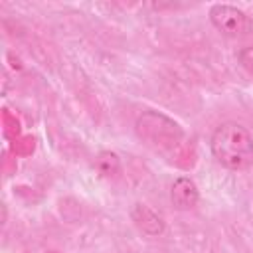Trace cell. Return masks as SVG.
Returning a JSON list of instances; mask_svg holds the SVG:
<instances>
[{
    "label": "cell",
    "mask_w": 253,
    "mask_h": 253,
    "mask_svg": "<svg viewBox=\"0 0 253 253\" xmlns=\"http://www.w3.org/2000/svg\"><path fill=\"white\" fill-rule=\"evenodd\" d=\"M170 200L174 204L176 210H192L196 208L198 200H200V190L196 186V182L188 176H180L174 180L172 188H170Z\"/></svg>",
    "instance_id": "cell-4"
},
{
    "label": "cell",
    "mask_w": 253,
    "mask_h": 253,
    "mask_svg": "<svg viewBox=\"0 0 253 253\" xmlns=\"http://www.w3.org/2000/svg\"><path fill=\"white\" fill-rule=\"evenodd\" d=\"M95 166L101 172V176H105V178H113V176H117L121 172V160L111 150H101L95 156Z\"/></svg>",
    "instance_id": "cell-6"
},
{
    "label": "cell",
    "mask_w": 253,
    "mask_h": 253,
    "mask_svg": "<svg viewBox=\"0 0 253 253\" xmlns=\"http://www.w3.org/2000/svg\"><path fill=\"white\" fill-rule=\"evenodd\" d=\"M134 130L144 144L160 152L178 146L180 140L184 138L182 126L158 111H144L142 115H138L134 123Z\"/></svg>",
    "instance_id": "cell-2"
},
{
    "label": "cell",
    "mask_w": 253,
    "mask_h": 253,
    "mask_svg": "<svg viewBox=\"0 0 253 253\" xmlns=\"http://www.w3.org/2000/svg\"><path fill=\"white\" fill-rule=\"evenodd\" d=\"M210 148L213 158L229 170L253 166V134L241 123H221L210 138Z\"/></svg>",
    "instance_id": "cell-1"
},
{
    "label": "cell",
    "mask_w": 253,
    "mask_h": 253,
    "mask_svg": "<svg viewBox=\"0 0 253 253\" xmlns=\"http://www.w3.org/2000/svg\"><path fill=\"white\" fill-rule=\"evenodd\" d=\"M130 217L134 221V225L144 233V235H150V237H156L164 231V219L146 204L142 202H136L132 208H130Z\"/></svg>",
    "instance_id": "cell-5"
},
{
    "label": "cell",
    "mask_w": 253,
    "mask_h": 253,
    "mask_svg": "<svg viewBox=\"0 0 253 253\" xmlns=\"http://www.w3.org/2000/svg\"><path fill=\"white\" fill-rule=\"evenodd\" d=\"M237 61L241 65V69L253 77V45H247V47H241L237 51Z\"/></svg>",
    "instance_id": "cell-7"
},
{
    "label": "cell",
    "mask_w": 253,
    "mask_h": 253,
    "mask_svg": "<svg viewBox=\"0 0 253 253\" xmlns=\"http://www.w3.org/2000/svg\"><path fill=\"white\" fill-rule=\"evenodd\" d=\"M208 16H210L211 26L227 38H239L251 30L249 16L231 4H213L210 8Z\"/></svg>",
    "instance_id": "cell-3"
}]
</instances>
